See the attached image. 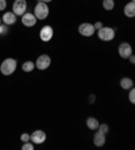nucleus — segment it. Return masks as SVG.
I'll return each mask as SVG.
<instances>
[{
    "label": "nucleus",
    "instance_id": "f257e3e1",
    "mask_svg": "<svg viewBox=\"0 0 135 150\" xmlns=\"http://www.w3.org/2000/svg\"><path fill=\"white\" fill-rule=\"evenodd\" d=\"M16 67H18V62L15 58H6L1 62V65H0V72L4 76H11L16 70Z\"/></svg>",
    "mask_w": 135,
    "mask_h": 150
},
{
    "label": "nucleus",
    "instance_id": "f03ea898",
    "mask_svg": "<svg viewBox=\"0 0 135 150\" xmlns=\"http://www.w3.org/2000/svg\"><path fill=\"white\" fill-rule=\"evenodd\" d=\"M116 31H115L114 27H110V26H103L100 30H97V37L99 39L103 42H110L115 38Z\"/></svg>",
    "mask_w": 135,
    "mask_h": 150
},
{
    "label": "nucleus",
    "instance_id": "7ed1b4c3",
    "mask_svg": "<svg viewBox=\"0 0 135 150\" xmlns=\"http://www.w3.org/2000/svg\"><path fill=\"white\" fill-rule=\"evenodd\" d=\"M49 12H50V10H49V6L46 3H43V1L37 3V6H35V8H34V15L38 21L46 19V18L49 16Z\"/></svg>",
    "mask_w": 135,
    "mask_h": 150
},
{
    "label": "nucleus",
    "instance_id": "20e7f679",
    "mask_svg": "<svg viewBox=\"0 0 135 150\" xmlns=\"http://www.w3.org/2000/svg\"><path fill=\"white\" fill-rule=\"evenodd\" d=\"M52 65V58L49 54H41L35 61V68H38L39 70H46Z\"/></svg>",
    "mask_w": 135,
    "mask_h": 150
},
{
    "label": "nucleus",
    "instance_id": "39448f33",
    "mask_svg": "<svg viewBox=\"0 0 135 150\" xmlns=\"http://www.w3.org/2000/svg\"><path fill=\"white\" fill-rule=\"evenodd\" d=\"M12 12L16 16H22L24 12H27V1L26 0H15L12 4Z\"/></svg>",
    "mask_w": 135,
    "mask_h": 150
},
{
    "label": "nucleus",
    "instance_id": "423d86ee",
    "mask_svg": "<svg viewBox=\"0 0 135 150\" xmlns=\"http://www.w3.org/2000/svg\"><path fill=\"white\" fill-rule=\"evenodd\" d=\"M78 33H80V35L88 38V37H92V35L96 33V30H95V26L92 25V23L84 22V23H81V25L78 26Z\"/></svg>",
    "mask_w": 135,
    "mask_h": 150
},
{
    "label": "nucleus",
    "instance_id": "0eeeda50",
    "mask_svg": "<svg viewBox=\"0 0 135 150\" xmlns=\"http://www.w3.org/2000/svg\"><path fill=\"white\" fill-rule=\"evenodd\" d=\"M30 141L34 145H42L46 141V133L43 130H35V131L31 133V135H30Z\"/></svg>",
    "mask_w": 135,
    "mask_h": 150
},
{
    "label": "nucleus",
    "instance_id": "6e6552de",
    "mask_svg": "<svg viewBox=\"0 0 135 150\" xmlns=\"http://www.w3.org/2000/svg\"><path fill=\"white\" fill-rule=\"evenodd\" d=\"M118 53H119V56H120L122 58L127 59L128 57L132 54V46L130 45L128 42H122L120 45H119V47H118Z\"/></svg>",
    "mask_w": 135,
    "mask_h": 150
},
{
    "label": "nucleus",
    "instance_id": "1a4fd4ad",
    "mask_svg": "<svg viewBox=\"0 0 135 150\" xmlns=\"http://www.w3.org/2000/svg\"><path fill=\"white\" fill-rule=\"evenodd\" d=\"M53 35H54V30H53L52 26H49V25L43 26V27L41 28V31H39V38H41V41H43V42L52 41Z\"/></svg>",
    "mask_w": 135,
    "mask_h": 150
},
{
    "label": "nucleus",
    "instance_id": "9d476101",
    "mask_svg": "<svg viewBox=\"0 0 135 150\" xmlns=\"http://www.w3.org/2000/svg\"><path fill=\"white\" fill-rule=\"evenodd\" d=\"M20 21H22V23H23V26H26V27H34V26L37 25L38 19H37L35 15L31 14V12H24L20 16Z\"/></svg>",
    "mask_w": 135,
    "mask_h": 150
},
{
    "label": "nucleus",
    "instance_id": "9b49d317",
    "mask_svg": "<svg viewBox=\"0 0 135 150\" xmlns=\"http://www.w3.org/2000/svg\"><path fill=\"white\" fill-rule=\"evenodd\" d=\"M1 22L7 26H12L16 22V15L12 12V11H8V12H4V15L1 16Z\"/></svg>",
    "mask_w": 135,
    "mask_h": 150
},
{
    "label": "nucleus",
    "instance_id": "f8f14e48",
    "mask_svg": "<svg viewBox=\"0 0 135 150\" xmlns=\"http://www.w3.org/2000/svg\"><path fill=\"white\" fill-rule=\"evenodd\" d=\"M105 141H107V139H105V134L97 130L96 133H95V135H93V143H95V146L101 147L103 145H105Z\"/></svg>",
    "mask_w": 135,
    "mask_h": 150
},
{
    "label": "nucleus",
    "instance_id": "ddd939ff",
    "mask_svg": "<svg viewBox=\"0 0 135 150\" xmlns=\"http://www.w3.org/2000/svg\"><path fill=\"white\" fill-rule=\"evenodd\" d=\"M123 12H124V15L127 18H134L135 16V3L134 1H130V3L126 4L124 8H123Z\"/></svg>",
    "mask_w": 135,
    "mask_h": 150
},
{
    "label": "nucleus",
    "instance_id": "4468645a",
    "mask_svg": "<svg viewBox=\"0 0 135 150\" xmlns=\"http://www.w3.org/2000/svg\"><path fill=\"white\" fill-rule=\"evenodd\" d=\"M85 125H87V127L89 130H93L95 131V130L99 129V125H100V123H99V119H96L95 116H89V118L87 119Z\"/></svg>",
    "mask_w": 135,
    "mask_h": 150
},
{
    "label": "nucleus",
    "instance_id": "2eb2a0df",
    "mask_svg": "<svg viewBox=\"0 0 135 150\" xmlns=\"http://www.w3.org/2000/svg\"><path fill=\"white\" fill-rule=\"evenodd\" d=\"M120 87H122V89L128 91L130 88L134 87V81H132L130 77H124V79H122L120 80Z\"/></svg>",
    "mask_w": 135,
    "mask_h": 150
},
{
    "label": "nucleus",
    "instance_id": "dca6fc26",
    "mask_svg": "<svg viewBox=\"0 0 135 150\" xmlns=\"http://www.w3.org/2000/svg\"><path fill=\"white\" fill-rule=\"evenodd\" d=\"M35 68V62H33V61H26V62L22 64V70L23 72H26V73H30V72H33Z\"/></svg>",
    "mask_w": 135,
    "mask_h": 150
},
{
    "label": "nucleus",
    "instance_id": "f3484780",
    "mask_svg": "<svg viewBox=\"0 0 135 150\" xmlns=\"http://www.w3.org/2000/svg\"><path fill=\"white\" fill-rule=\"evenodd\" d=\"M103 8L105 11H112L115 8V0H103Z\"/></svg>",
    "mask_w": 135,
    "mask_h": 150
},
{
    "label": "nucleus",
    "instance_id": "a211bd4d",
    "mask_svg": "<svg viewBox=\"0 0 135 150\" xmlns=\"http://www.w3.org/2000/svg\"><path fill=\"white\" fill-rule=\"evenodd\" d=\"M128 91H130V93H128V100L131 101L132 104H135V89H134V87L130 88Z\"/></svg>",
    "mask_w": 135,
    "mask_h": 150
},
{
    "label": "nucleus",
    "instance_id": "6ab92c4d",
    "mask_svg": "<svg viewBox=\"0 0 135 150\" xmlns=\"http://www.w3.org/2000/svg\"><path fill=\"white\" fill-rule=\"evenodd\" d=\"M23 150H34V143L31 141H28V142H23V146H22Z\"/></svg>",
    "mask_w": 135,
    "mask_h": 150
},
{
    "label": "nucleus",
    "instance_id": "aec40b11",
    "mask_svg": "<svg viewBox=\"0 0 135 150\" xmlns=\"http://www.w3.org/2000/svg\"><path fill=\"white\" fill-rule=\"evenodd\" d=\"M99 131H101V133H104L105 135H107V133L110 131V127H108V125H105V123H103V125H99Z\"/></svg>",
    "mask_w": 135,
    "mask_h": 150
},
{
    "label": "nucleus",
    "instance_id": "412c9836",
    "mask_svg": "<svg viewBox=\"0 0 135 150\" xmlns=\"http://www.w3.org/2000/svg\"><path fill=\"white\" fill-rule=\"evenodd\" d=\"M7 33H8V26L1 23V25H0V35H6Z\"/></svg>",
    "mask_w": 135,
    "mask_h": 150
},
{
    "label": "nucleus",
    "instance_id": "4be33fe9",
    "mask_svg": "<svg viewBox=\"0 0 135 150\" xmlns=\"http://www.w3.org/2000/svg\"><path fill=\"white\" fill-rule=\"evenodd\" d=\"M20 141H22V142H28V141H30V134H27V133L22 134V135H20Z\"/></svg>",
    "mask_w": 135,
    "mask_h": 150
},
{
    "label": "nucleus",
    "instance_id": "5701e85b",
    "mask_svg": "<svg viewBox=\"0 0 135 150\" xmlns=\"http://www.w3.org/2000/svg\"><path fill=\"white\" fill-rule=\"evenodd\" d=\"M7 8V0H0V11H4Z\"/></svg>",
    "mask_w": 135,
    "mask_h": 150
},
{
    "label": "nucleus",
    "instance_id": "b1692460",
    "mask_svg": "<svg viewBox=\"0 0 135 150\" xmlns=\"http://www.w3.org/2000/svg\"><path fill=\"white\" fill-rule=\"evenodd\" d=\"M93 26H95V30L97 31V30H100V28L103 27V23H101V22H96V23H95Z\"/></svg>",
    "mask_w": 135,
    "mask_h": 150
},
{
    "label": "nucleus",
    "instance_id": "393cba45",
    "mask_svg": "<svg viewBox=\"0 0 135 150\" xmlns=\"http://www.w3.org/2000/svg\"><path fill=\"white\" fill-rule=\"evenodd\" d=\"M128 59H130V62H131L132 65H134V64H135V57H134V54H131V56L128 57Z\"/></svg>",
    "mask_w": 135,
    "mask_h": 150
},
{
    "label": "nucleus",
    "instance_id": "a878e982",
    "mask_svg": "<svg viewBox=\"0 0 135 150\" xmlns=\"http://www.w3.org/2000/svg\"><path fill=\"white\" fill-rule=\"evenodd\" d=\"M89 101H90V103H92V101H93V100H96V98H95V96H93V95H90V96H89Z\"/></svg>",
    "mask_w": 135,
    "mask_h": 150
},
{
    "label": "nucleus",
    "instance_id": "bb28decb",
    "mask_svg": "<svg viewBox=\"0 0 135 150\" xmlns=\"http://www.w3.org/2000/svg\"><path fill=\"white\" fill-rule=\"evenodd\" d=\"M41 1H43V3H46V4H47V3H52L53 0H41Z\"/></svg>",
    "mask_w": 135,
    "mask_h": 150
},
{
    "label": "nucleus",
    "instance_id": "cd10ccee",
    "mask_svg": "<svg viewBox=\"0 0 135 150\" xmlns=\"http://www.w3.org/2000/svg\"><path fill=\"white\" fill-rule=\"evenodd\" d=\"M0 25H1V18H0Z\"/></svg>",
    "mask_w": 135,
    "mask_h": 150
},
{
    "label": "nucleus",
    "instance_id": "c85d7f7f",
    "mask_svg": "<svg viewBox=\"0 0 135 150\" xmlns=\"http://www.w3.org/2000/svg\"><path fill=\"white\" fill-rule=\"evenodd\" d=\"M131 1H134V0H131Z\"/></svg>",
    "mask_w": 135,
    "mask_h": 150
}]
</instances>
